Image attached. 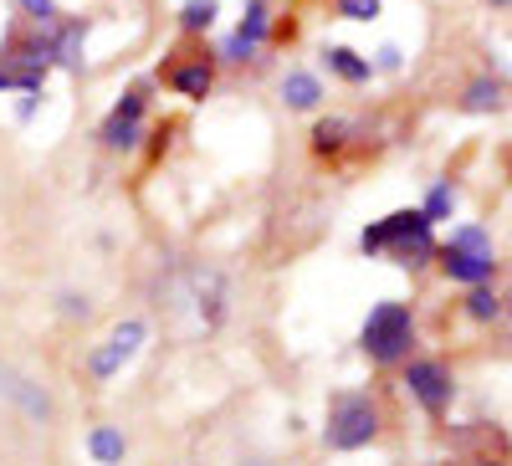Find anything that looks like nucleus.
I'll use <instances>...</instances> for the list:
<instances>
[{
    "label": "nucleus",
    "instance_id": "nucleus-1",
    "mask_svg": "<svg viewBox=\"0 0 512 466\" xmlns=\"http://www.w3.org/2000/svg\"><path fill=\"white\" fill-rule=\"evenodd\" d=\"M359 246L369 251V257H390L395 267H425L436 257V236H431V221H425V210H395V216L374 221Z\"/></svg>",
    "mask_w": 512,
    "mask_h": 466
},
{
    "label": "nucleus",
    "instance_id": "nucleus-2",
    "mask_svg": "<svg viewBox=\"0 0 512 466\" xmlns=\"http://www.w3.org/2000/svg\"><path fill=\"white\" fill-rule=\"evenodd\" d=\"M410 338H415V318H410V303H379L369 308L364 318V333L359 344L374 364H400L410 354Z\"/></svg>",
    "mask_w": 512,
    "mask_h": 466
},
{
    "label": "nucleus",
    "instance_id": "nucleus-3",
    "mask_svg": "<svg viewBox=\"0 0 512 466\" xmlns=\"http://www.w3.org/2000/svg\"><path fill=\"white\" fill-rule=\"evenodd\" d=\"M379 436V405L369 400V395H338L333 400V415H328V431H323V441H328V451H359V446H369Z\"/></svg>",
    "mask_w": 512,
    "mask_h": 466
},
{
    "label": "nucleus",
    "instance_id": "nucleus-4",
    "mask_svg": "<svg viewBox=\"0 0 512 466\" xmlns=\"http://www.w3.org/2000/svg\"><path fill=\"white\" fill-rule=\"evenodd\" d=\"M405 390L431 410V415H446L451 410V400H456V385H451V369L446 364H436V359H415L410 369H405Z\"/></svg>",
    "mask_w": 512,
    "mask_h": 466
},
{
    "label": "nucleus",
    "instance_id": "nucleus-5",
    "mask_svg": "<svg viewBox=\"0 0 512 466\" xmlns=\"http://www.w3.org/2000/svg\"><path fill=\"white\" fill-rule=\"evenodd\" d=\"M144 338H149V328L139 323V318H128V323H118L113 333H108V344L93 354V374L98 379H113L128 359H134L139 349H144Z\"/></svg>",
    "mask_w": 512,
    "mask_h": 466
},
{
    "label": "nucleus",
    "instance_id": "nucleus-6",
    "mask_svg": "<svg viewBox=\"0 0 512 466\" xmlns=\"http://www.w3.org/2000/svg\"><path fill=\"white\" fill-rule=\"evenodd\" d=\"M436 257H441V272L451 282H466V287H482L497 272V257H472V251H461V246H441Z\"/></svg>",
    "mask_w": 512,
    "mask_h": 466
},
{
    "label": "nucleus",
    "instance_id": "nucleus-7",
    "mask_svg": "<svg viewBox=\"0 0 512 466\" xmlns=\"http://www.w3.org/2000/svg\"><path fill=\"white\" fill-rule=\"evenodd\" d=\"M164 77H169V88H175L180 98H190V103H200L210 88H216V67H210V57H190L180 67H169Z\"/></svg>",
    "mask_w": 512,
    "mask_h": 466
},
{
    "label": "nucleus",
    "instance_id": "nucleus-8",
    "mask_svg": "<svg viewBox=\"0 0 512 466\" xmlns=\"http://www.w3.org/2000/svg\"><path fill=\"white\" fill-rule=\"evenodd\" d=\"M52 52H57V62L67 67V72H82V52H88V21H67V26H57L52 31Z\"/></svg>",
    "mask_w": 512,
    "mask_h": 466
},
{
    "label": "nucleus",
    "instance_id": "nucleus-9",
    "mask_svg": "<svg viewBox=\"0 0 512 466\" xmlns=\"http://www.w3.org/2000/svg\"><path fill=\"white\" fill-rule=\"evenodd\" d=\"M0 390H6V395L31 415V420H47V415H52V400L41 395V390L31 385V379H21V374H0Z\"/></svg>",
    "mask_w": 512,
    "mask_h": 466
},
{
    "label": "nucleus",
    "instance_id": "nucleus-10",
    "mask_svg": "<svg viewBox=\"0 0 512 466\" xmlns=\"http://www.w3.org/2000/svg\"><path fill=\"white\" fill-rule=\"evenodd\" d=\"M282 103H287V108H303V113L318 108V103H323V82H318L313 72H287V77H282Z\"/></svg>",
    "mask_w": 512,
    "mask_h": 466
},
{
    "label": "nucleus",
    "instance_id": "nucleus-11",
    "mask_svg": "<svg viewBox=\"0 0 512 466\" xmlns=\"http://www.w3.org/2000/svg\"><path fill=\"white\" fill-rule=\"evenodd\" d=\"M502 103H507V88H502L497 77H477L472 88H466V98H461L466 113H497Z\"/></svg>",
    "mask_w": 512,
    "mask_h": 466
},
{
    "label": "nucleus",
    "instance_id": "nucleus-12",
    "mask_svg": "<svg viewBox=\"0 0 512 466\" xmlns=\"http://www.w3.org/2000/svg\"><path fill=\"white\" fill-rule=\"evenodd\" d=\"M323 57H328V67H333L338 77H344V82H369V77H374V62H369V57H359L354 47H328Z\"/></svg>",
    "mask_w": 512,
    "mask_h": 466
},
{
    "label": "nucleus",
    "instance_id": "nucleus-13",
    "mask_svg": "<svg viewBox=\"0 0 512 466\" xmlns=\"http://www.w3.org/2000/svg\"><path fill=\"white\" fill-rule=\"evenodd\" d=\"M88 451H93L103 466H123V431H113V426H98V431L88 436Z\"/></svg>",
    "mask_w": 512,
    "mask_h": 466
},
{
    "label": "nucleus",
    "instance_id": "nucleus-14",
    "mask_svg": "<svg viewBox=\"0 0 512 466\" xmlns=\"http://www.w3.org/2000/svg\"><path fill=\"white\" fill-rule=\"evenodd\" d=\"M466 313H472L477 323H497L502 313H507V303L497 298V292L482 282V287H472V298H466Z\"/></svg>",
    "mask_w": 512,
    "mask_h": 466
},
{
    "label": "nucleus",
    "instance_id": "nucleus-15",
    "mask_svg": "<svg viewBox=\"0 0 512 466\" xmlns=\"http://www.w3.org/2000/svg\"><path fill=\"white\" fill-rule=\"evenodd\" d=\"M216 16H221V0H185L180 6V26L185 31H210Z\"/></svg>",
    "mask_w": 512,
    "mask_h": 466
},
{
    "label": "nucleus",
    "instance_id": "nucleus-16",
    "mask_svg": "<svg viewBox=\"0 0 512 466\" xmlns=\"http://www.w3.org/2000/svg\"><path fill=\"white\" fill-rule=\"evenodd\" d=\"M344 144H349V123L344 118H323L318 129H313V149L318 154H338Z\"/></svg>",
    "mask_w": 512,
    "mask_h": 466
},
{
    "label": "nucleus",
    "instance_id": "nucleus-17",
    "mask_svg": "<svg viewBox=\"0 0 512 466\" xmlns=\"http://www.w3.org/2000/svg\"><path fill=\"white\" fill-rule=\"evenodd\" d=\"M420 210H425V221H431V226H436V221H446L451 210H456V190H451L446 180H441V185H431V195H425V205H420Z\"/></svg>",
    "mask_w": 512,
    "mask_h": 466
},
{
    "label": "nucleus",
    "instance_id": "nucleus-18",
    "mask_svg": "<svg viewBox=\"0 0 512 466\" xmlns=\"http://www.w3.org/2000/svg\"><path fill=\"white\" fill-rule=\"evenodd\" d=\"M267 21H272V16H267V0H246V16H241V26H236V31H241L246 41H256V47H262Z\"/></svg>",
    "mask_w": 512,
    "mask_h": 466
},
{
    "label": "nucleus",
    "instance_id": "nucleus-19",
    "mask_svg": "<svg viewBox=\"0 0 512 466\" xmlns=\"http://www.w3.org/2000/svg\"><path fill=\"white\" fill-rule=\"evenodd\" d=\"M446 246H461V251H472V257H492V236H487L482 226H461V231H451Z\"/></svg>",
    "mask_w": 512,
    "mask_h": 466
},
{
    "label": "nucleus",
    "instance_id": "nucleus-20",
    "mask_svg": "<svg viewBox=\"0 0 512 466\" xmlns=\"http://www.w3.org/2000/svg\"><path fill=\"white\" fill-rule=\"evenodd\" d=\"M103 144H108V149H139V123L108 118V123H103Z\"/></svg>",
    "mask_w": 512,
    "mask_h": 466
},
{
    "label": "nucleus",
    "instance_id": "nucleus-21",
    "mask_svg": "<svg viewBox=\"0 0 512 466\" xmlns=\"http://www.w3.org/2000/svg\"><path fill=\"white\" fill-rule=\"evenodd\" d=\"M144 103H149V98H144V88H128V93L113 103V113H108V118H123V123H144Z\"/></svg>",
    "mask_w": 512,
    "mask_h": 466
},
{
    "label": "nucleus",
    "instance_id": "nucleus-22",
    "mask_svg": "<svg viewBox=\"0 0 512 466\" xmlns=\"http://www.w3.org/2000/svg\"><path fill=\"white\" fill-rule=\"evenodd\" d=\"M338 16H344V21H374L379 0H338Z\"/></svg>",
    "mask_w": 512,
    "mask_h": 466
},
{
    "label": "nucleus",
    "instance_id": "nucleus-23",
    "mask_svg": "<svg viewBox=\"0 0 512 466\" xmlns=\"http://www.w3.org/2000/svg\"><path fill=\"white\" fill-rule=\"evenodd\" d=\"M16 6H21V16H31L36 26H52V21H57V6H52V0H16Z\"/></svg>",
    "mask_w": 512,
    "mask_h": 466
},
{
    "label": "nucleus",
    "instance_id": "nucleus-24",
    "mask_svg": "<svg viewBox=\"0 0 512 466\" xmlns=\"http://www.w3.org/2000/svg\"><path fill=\"white\" fill-rule=\"evenodd\" d=\"M251 57H256V41H246V36L236 31V36L226 41V62H251Z\"/></svg>",
    "mask_w": 512,
    "mask_h": 466
},
{
    "label": "nucleus",
    "instance_id": "nucleus-25",
    "mask_svg": "<svg viewBox=\"0 0 512 466\" xmlns=\"http://www.w3.org/2000/svg\"><path fill=\"white\" fill-rule=\"evenodd\" d=\"M400 62H405V57H400V47H384L374 67H379V72H400Z\"/></svg>",
    "mask_w": 512,
    "mask_h": 466
},
{
    "label": "nucleus",
    "instance_id": "nucleus-26",
    "mask_svg": "<svg viewBox=\"0 0 512 466\" xmlns=\"http://www.w3.org/2000/svg\"><path fill=\"white\" fill-rule=\"evenodd\" d=\"M36 98H41V93H21V108H16V118H21V123H31V113H36Z\"/></svg>",
    "mask_w": 512,
    "mask_h": 466
},
{
    "label": "nucleus",
    "instance_id": "nucleus-27",
    "mask_svg": "<svg viewBox=\"0 0 512 466\" xmlns=\"http://www.w3.org/2000/svg\"><path fill=\"white\" fill-rule=\"evenodd\" d=\"M62 313H67V318H77V313L88 318V303H82V298H62Z\"/></svg>",
    "mask_w": 512,
    "mask_h": 466
},
{
    "label": "nucleus",
    "instance_id": "nucleus-28",
    "mask_svg": "<svg viewBox=\"0 0 512 466\" xmlns=\"http://www.w3.org/2000/svg\"><path fill=\"white\" fill-rule=\"evenodd\" d=\"M487 6H512V0H487Z\"/></svg>",
    "mask_w": 512,
    "mask_h": 466
},
{
    "label": "nucleus",
    "instance_id": "nucleus-29",
    "mask_svg": "<svg viewBox=\"0 0 512 466\" xmlns=\"http://www.w3.org/2000/svg\"><path fill=\"white\" fill-rule=\"evenodd\" d=\"M502 303H507V313H512V292H507V298H502Z\"/></svg>",
    "mask_w": 512,
    "mask_h": 466
},
{
    "label": "nucleus",
    "instance_id": "nucleus-30",
    "mask_svg": "<svg viewBox=\"0 0 512 466\" xmlns=\"http://www.w3.org/2000/svg\"><path fill=\"white\" fill-rule=\"evenodd\" d=\"M477 466H502V461H477Z\"/></svg>",
    "mask_w": 512,
    "mask_h": 466
},
{
    "label": "nucleus",
    "instance_id": "nucleus-31",
    "mask_svg": "<svg viewBox=\"0 0 512 466\" xmlns=\"http://www.w3.org/2000/svg\"><path fill=\"white\" fill-rule=\"evenodd\" d=\"M251 466H267V461H251Z\"/></svg>",
    "mask_w": 512,
    "mask_h": 466
}]
</instances>
